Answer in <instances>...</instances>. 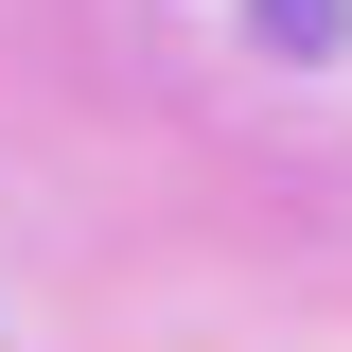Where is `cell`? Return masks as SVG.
<instances>
[{
    "label": "cell",
    "instance_id": "cell-1",
    "mask_svg": "<svg viewBox=\"0 0 352 352\" xmlns=\"http://www.w3.org/2000/svg\"><path fill=\"white\" fill-rule=\"evenodd\" d=\"M264 36L282 53H335V0H264Z\"/></svg>",
    "mask_w": 352,
    "mask_h": 352
}]
</instances>
